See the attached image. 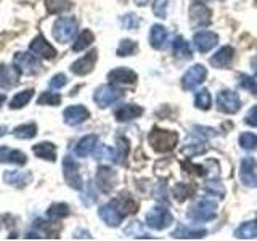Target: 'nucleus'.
I'll use <instances>...</instances> for the list:
<instances>
[{"mask_svg": "<svg viewBox=\"0 0 257 241\" xmlns=\"http://www.w3.org/2000/svg\"><path fill=\"white\" fill-rule=\"evenodd\" d=\"M148 142L153 150L158 153H167L175 148L179 142V135L172 131H163V129H153L148 135Z\"/></svg>", "mask_w": 257, "mask_h": 241, "instance_id": "obj_1", "label": "nucleus"}, {"mask_svg": "<svg viewBox=\"0 0 257 241\" xmlns=\"http://www.w3.org/2000/svg\"><path fill=\"white\" fill-rule=\"evenodd\" d=\"M77 29H79V23L74 16H63V18H58L53 24V37L56 42L66 44L76 36Z\"/></svg>", "mask_w": 257, "mask_h": 241, "instance_id": "obj_2", "label": "nucleus"}, {"mask_svg": "<svg viewBox=\"0 0 257 241\" xmlns=\"http://www.w3.org/2000/svg\"><path fill=\"white\" fill-rule=\"evenodd\" d=\"M215 209H217V204L212 199L203 198V199H198L196 203L188 209V217L191 220H196V222H207V220H212L215 217Z\"/></svg>", "mask_w": 257, "mask_h": 241, "instance_id": "obj_3", "label": "nucleus"}, {"mask_svg": "<svg viewBox=\"0 0 257 241\" xmlns=\"http://www.w3.org/2000/svg\"><path fill=\"white\" fill-rule=\"evenodd\" d=\"M15 68L20 71V74L24 76H36L42 71L39 60L34 55H29L26 52H18L15 55Z\"/></svg>", "mask_w": 257, "mask_h": 241, "instance_id": "obj_4", "label": "nucleus"}, {"mask_svg": "<svg viewBox=\"0 0 257 241\" xmlns=\"http://www.w3.org/2000/svg\"><path fill=\"white\" fill-rule=\"evenodd\" d=\"M124 92L114 85H101L95 90L93 100L100 108H108L122 98Z\"/></svg>", "mask_w": 257, "mask_h": 241, "instance_id": "obj_5", "label": "nucleus"}, {"mask_svg": "<svg viewBox=\"0 0 257 241\" xmlns=\"http://www.w3.org/2000/svg\"><path fill=\"white\" fill-rule=\"evenodd\" d=\"M63 172H64V180H66V183L71 188L82 190L84 183L79 172V164H77V161L69 155H66L63 159Z\"/></svg>", "mask_w": 257, "mask_h": 241, "instance_id": "obj_6", "label": "nucleus"}, {"mask_svg": "<svg viewBox=\"0 0 257 241\" xmlns=\"http://www.w3.org/2000/svg\"><path fill=\"white\" fill-rule=\"evenodd\" d=\"M172 222H174V217H172L171 212H169V209L164 207V206L153 207L151 211L147 214V223H148V227L155 228V230H164Z\"/></svg>", "mask_w": 257, "mask_h": 241, "instance_id": "obj_7", "label": "nucleus"}, {"mask_svg": "<svg viewBox=\"0 0 257 241\" xmlns=\"http://www.w3.org/2000/svg\"><path fill=\"white\" fill-rule=\"evenodd\" d=\"M217 106L222 112H227V114H235L241 108V100L238 93L233 90H220L217 95Z\"/></svg>", "mask_w": 257, "mask_h": 241, "instance_id": "obj_8", "label": "nucleus"}, {"mask_svg": "<svg viewBox=\"0 0 257 241\" xmlns=\"http://www.w3.org/2000/svg\"><path fill=\"white\" fill-rule=\"evenodd\" d=\"M206 76H207V69L203 64H195L182 77V87L185 90H193V88H196L199 84L204 82Z\"/></svg>", "mask_w": 257, "mask_h": 241, "instance_id": "obj_9", "label": "nucleus"}, {"mask_svg": "<svg viewBox=\"0 0 257 241\" xmlns=\"http://www.w3.org/2000/svg\"><path fill=\"white\" fill-rule=\"evenodd\" d=\"M212 12L204 4H193L190 7V21L195 28H206L212 21Z\"/></svg>", "mask_w": 257, "mask_h": 241, "instance_id": "obj_10", "label": "nucleus"}, {"mask_svg": "<svg viewBox=\"0 0 257 241\" xmlns=\"http://www.w3.org/2000/svg\"><path fill=\"white\" fill-rule=\"evenodd\" d=\"M257 161L254 158H243L239 164V179L246 187H257Z\"/></svg>", "mask_w": 257, "mask_h": 241, "instance_id": "obj_11", "label": "nucleus"}, {"mask_svg": "<svg viewBox=\"0 0 257 241\" xmlns=\"http://www.w3.org/2000/svg\"><path fill=\"white\" fill-rule=\"evenodd\" d=\"M96 58H98V52L93 50L88 52L87 55H84L82 58H79L77 61H74L71 64V72L76 76H87L90 74L95 68V63H96Z\"/></svg>", "mask_w": 257, "mask_h": 241, "instance_id": "obj_12", "label": "nucleus"}, {"mask_svg": "<svg viewBox=\"0 0 257 241\" xmlns=\"http://www.w3.org/2000/svg\"><path fill=\"white\" fill-rule=\"evenodd\" d=\"M95 180H96V185H98L101 191L109 193L117 183V174L112 171L111 167L101 166V167H98V171H96Z\"/></svg>", "mask_w": 257, "mask_h": 241, "instance_id": "obj_13", "label": "nucleus"}, {"mask_svg": "<svg viewBox=\"0 0 257 241\" xmlns=\"http://www.w3.org/2000/svg\"><path fill=\"white\" fill-rule=\"evenodd\" d=\"M63 116H64V123L68 126H79L90 117V112H88V109L84 104H72V106H68L64 109Z\"/></svg>", "mask_w": 257, "mask_h": 241, "instance_id": "obj_14", "label": "nucleus"}, {"mask_svg": "<svg viewBox=\"0 0 257 241\" xmlns=\"http://www.w3.org/2000/svg\"><path fill=\"white\" fill-rule=\"evenodd\" d=\"M98 215L104 223L109 225V227H119L120 222H122V219H124V214L114 206L112 201L108 204H103L98 209Z\"/></svg>", "mask_w": 257, "mask_h": 241, "instance_id": "obj_15", "label": "nucleus"}, {"mask_svg": "<svg viewBox=\"0 0 257 241\" xmlns=\"http://www.w3.org/2000/svg\"><path fill=\"white\" fill-rule=\"evenodd\" d=\"M217 42H219V36L211 31H201L193 37V44H195V47L201 53H207L209 50H212Z\"/></svg>", "mask_w": 257, "mask_h": 241, "instance_id": "obj_16", "label": "nucleus"}, {"mask_svg": "<svg viewBox=\"0 0 257 241\" xmlns=\"http://www.w3.org/2000/svg\"><path fill=\"white\" fill-rule=\"evenodd\" d=\"M29 50L32 53H36L37 56H40V58H45V60H52L56 56L55 47H52L50 44H48L44 36H37L34 40H32L31 45H29Z\"/></svg>", "mask_w": 257, "mask_h": 241, "instance_id": "obj_17", "label": "nucleus"}, {"mask_svg": "<svg viewBox=\"0 0 257 241\" xmlns=\"http://www.w3.org/2000/svg\"><path fill=\"white\" fill-rule=\"evenodd\" d=\"M4 182L16 188H24L32 182V174L23 171H7L4 174Z\"/></svg>", "mask_w": 257, "mask_h": 241, "instance_id": "obj_18", "label": "nucleus"}, {"mask_svg": "<svg viewBox=\"0 0 257 241\" xmlns=\"http://www.w3.org/2000/svg\"><path fill=\"white\" fill-rule=\"evenodd\" d=\"M0 163L24 166L28 163V156L20 150H13L8 147H0Z\"/></svg>", "mask_w": 257, "mask_h": 241, "instance_id": "obj_19", "label": "nucleus"}, {"mask_svg": "<svg viewBox=\"0 0 257 241\" xmlns=\"http://www.w3.org/2000/svg\"><path fill=\"white\" fill-rule=\"evenodd\" d=\"M20 82V71L15 66L0 64V87L12 88Z\"/></svg>", "mask_w": 257, "mask_h": 241, "instance_id": "obj_20", "label": "nucleus"}, {"mask_svg": "<svg viewBox=\"0 0 257 241\" xmlns=\"http://www.w3.org/2000/svg\"><path fill=\"white\" fill-rule=\"evenodd\" d=\"M108 79H109V82H112V84L131 85V84H135L137 74L132 69H128V68H116V69L109 71Z\"/></svg>", "mask_w": 257, "mask_h": 241, "instance_id": "obj_21", "label": "nucleus"}, {"mask_svg": "<svg viewBox=\"0 0 257 241\" xmlns=\"http://www.w3.org/2000/svg\"><path fill=\"white\" fill-rule=\"evenodd\" d=\"M96 143H98V137L96 135H85L77 142L74 153L79 158H87L88 155H92V153L95 151Z\"/></svg>", "mask_w": 257, "mask_h": 241, "instance_id": "obj_22", "label": "nucleus"}, {"mask_svg": "<svg viewBox=\"0 0 257 241\" xmlns=\"http://www.w3.org/2000/svg\"><path fill=\"white\" fill-rule=\"evenodd\" d=\"M142 114H143V108L137 106V104H122V106L117 108L114 112V116L119 123H127V120L140 117Z\"/></svg>", "mask_w": 257, "mask_h": 241, "instance_id": "obj_23", "label": "nucleus"}, {"mask_svg": "<svg viewBox=\"0 0 257 241\" xmlns=\"http://www.w3.org/2000/svg\"><path fill=\"white\" fill-rule=\"evenodd\" d=\"M233 56H235V50H233L231 47H222L220 50L211 58V64L214 68L223 69V68L230 66V63L233 61Z\"/></svg>", "mask_w": 257, "mask_h": 241, "instance_id": "obj_24", "label": "nucleus"}, {"mask_svg": "<svg viewBox=\"0 0 257 241\" xmlns=\"http://www.w3.org/2000/svg\"><path fill=\"white\" fill-rule=\"evenodd\" d=\"M32 151H34V155L40 159H45V161H53L56 159V147L50 142H40L37 145L32 147Z\"/></svg>", "mask_w": 257, "mask_h": 241, "instance_id": "obj_25", "label": "nucleus"}, {"mask_svg": "<svg viewBox=\"0 0 257 241\" xmlns=\"http://www.w3.org/2000/svg\"><path fill=\"white\" fill-rule=\"evenodd\" d=\"M167 40V31L161 24H155L150 32V44L153 48H163Z\"/></svg>", "mask_w": 257, "mask_h": 241, "instance_id": "obj_26", "label": "nucleus"}, {"mask_svg": "<svg viewBox=\"0 0 257 241\" xmlns=\"http://www.w3.org/2000/svg\"><path fill=\"white\" fill-rule=\"evenodd\" d=\"M112 203H114V206H116L124 215L137 212V207H139V204L135 203V199H134L132 196H128V195H120L117 199L112 201Z\"/></svg>", "mask_w": 257, "mask_h": 241, "instance_id": "obj_27", "label": "nucleus"}, {"mask_svg": "<svg viewBox=\"0 0 257 241\" xmlns=\"http://www.w3.org/2000/svg\"><path fill=\"white\" fill-rule=\"evenodd\" d=\"M206 235V230L204 228H187L185 225H179L174 231H172V238H182V239H187V238H203Z\"/></svg>", "mask_w": 257, "mask_h": 241, "instance_id": "obj_28", "label": "nucleus"}, {"mask_svg": "<svg viewBox=\"0 0 257 241\" xmlns=\"http://www.w3.org/2000/svg\"><path fill=\"white\" fill-rule=\"evenodd\" d=\"M13 135L16 137V139H20V140L34 139V137L37 135V126H36V123L21 124V126L13 129Z\"/></svg>", "mask_w": 257, "mask_h": 241, "instance_id": "obj_29", "label": "nucleus"}, {"mask_svg": "<svg viewBox=\"0 0 257 241\" xmlns=\"http://www.w3.org/2000/svg\"><path fill=\"white\" fill-rule=\"evenodd\" d=\"M172 48H174V55L179 56V58H191L193 53H191V48L188 45V42L185 40L182 36H177L174 39V44H172Z\"/></svg>", "mask_w": 257, "mask_h": 241, "instance_id": "obj_30", "label": "nucleus"}, {"mask_svg": "<svg viewBox=\"0 0 257 241\" xmlns=\"http://www.w3.org/2000/svg\"><path fill=\"white\" fill-rule=\"evenodd\" d=\"M93 40H95L93 32L88 31V29H84L79 34V37L76 39L74 45H72V52H82V50H85L87 47H90L93 44Z\"/></svg>", "mask_w": 257, "mask_h": 241, "instance_id": "obj_31", "label": "nucleus"}, {"mask_svg": "<svg viewBox=\"0 0 257 241\" xmlns=\"http://www.w3.org/2000/svg\"><path fill=\"white\" fill-rule=\"evenodd\" d=\"M235 236L241 239H252L257 236V223L255 222H244L235 230Z\"/></svg>", "mask_w": 257, "mask_h": 241, "instance_id": "obj_32", "label": "nucleus"}, {"mask_svg": "<svg viewBox=\"0 0 257 241\" xmlns=\"http://www.w3.org/2000/svg\"><path fill=\"white\" fill-rule=\"evenodd\" d=\"M47 215L52 220H63L69 215V206L66 203H55L47 211Z\"/></svg>", "mask_w": 257, "mask_h": 241, "instance_id": "obj_33", "label": "nucleus"}, {"mask_svg": "<svg viewBox=\"0 0 257 241\" xmlns=\"http://www.w3.org/2000/svg\"><path fill=\"white\" fill-rule=\"evenodd\" d=\"M32 95H34V88H26V90L16 93L13 96V100L10 101V108L12 109H20L23 106H26V104L31 101Z\"/></svg>", "mask_w": 257, "mask_h": 241, "instance_id": "obj_34", "label": "nucleus"}, {"mask_svg": "<svg viewBox=\"0 0 257 241\" xmlns=\"http://www.w3.org/2000/svg\"><path fill=\"white\" fill-rule=\"evenodd\" d=\"M45 7H47V12L50 15H60V13L68 12L72 7V4L69 0H45Z\"/></svg>", "mask_w": 257, "mask_h": 241, "instance_id": "obj_35", "label": "nucleus"}, {"mask_svg": "<svg viewBox=\"0 0 257 241\" xmlns=\"http://www.w3.org/2000/svg\"><path fill=\"white\" fill-rule=\"evenodd\" d=\"M128 155V142L124 137H119L117 139V147L114 150V163L124 166L125 164V159Z\"/></svg>", "mask_w": 257, "mask_h": 241, "instance_id": "obj_36", "label": "nucleus"}, {"mask_svg": "<svg viewBox=\"0 0 257 241\" xmlns=\"http://www.w3.org/2000/svg\"><path fill=\"white\" fill-rule=\"evenodd\" d=\"M137 48H139L137 42H134L131 39H124V40H120L116 53H117V56H131L137 52Z\"/></svg>", "mask_w": 257, "mask_h": 241, "instance_id": "obj_37", "label": "nucleus"}, {"mask_svg": "<svg viewBox=\"0 0 257 241\" xmlns=\"http://www.w3.org/2000/svg\"><path fill=\"white\" fill-rule=\"evenodd\" d=\"M195 104H196V108L204 109V111L211 108V104H212V96H211V93H209V90H206V88H203V90H199V92L196 93Z\"/></svg>", "mask_w": 257, "mask_h": 241, "instance_id": "obj_38", "label": "nucleus"}, {"mask_svg": "<svg viewBox=\"0 0 257 241\" xmlns=\"http://www.w3.org/2000/svg\"><path fill=\"white\" fill-rule=\"evenodd\" d=\"M60 103H61V96L58 93H52V92H44L37 98V104H42V106H55V104H60Z\"/></svg>", "mask_w": 257, "mask_h": 241, "instance_id": "obj_39", "label": "nucleus"}, {"mask_svg": "<svg viewBox=\"0 0 257 241\" xmlns=\"http://www.w3.org/2000/svg\"><path fill=\"white\" fill-rule=\"evenodd\" d=\"M239 145L244 150H257V135L251 132H244L239 137Z\"/></svg>", "mask_w": 257, "mask_h": 241, "instance_id": "obj_40", "label": "nucleus"}, {"mask_svg": "<svg viewBox=\"0 0 257 241\" xmlns=\"http://www.w3.org/2000/svg\"><path fill=\"white\" fill-rule=\"evenodd\" d=\"M125 235L127 236H134V238H150V235L143 230L140 222H132L128 227L125 228Z\"/></svg>", "mask_w": 257, "mask_h": 241, "instance_id": "obj_41", "label": "nucleus"}, {"mask_svg": "<svg viewBox=\"0 0 257 241\" xmlns=\"http://www.w3.org/2000/svg\"><path fill=\"white\" fill-rule=\"evenodd\" d=\"M206 151V145L201 142H187V145L183 147V153L188 156H195V155H201V153Z\"/></svg>", "mask_w": 257, "mask_h": 241, "instance_id": "obj_42", "label": "nucleus"}, {"mask_svg": "<svg viewBox=\"0 0 257 241\" xmlns=\"http://www.w3.org/2000/svg\"><path fill=\"white\" fill-rule=\"evenodd\" d=\"M193 191H195V188H190L187 183H179L174 188V195L177 196V199H179V201H183V199L190 198V195Z\"/></svg>", "mask_w": 257, "mask_h": 241, "instance_id": "obj_43", "label": "nucleus"}, {"mask_svg": "<svg viewBox=\"0 0 257 241\" xmlns=\"http://www.w3.org/2000/svg\"><path fill=\"white\" fill-rule=\"evenodd\" d=\"M120 23H122V26L128 31H134L140 26V20L137 15H125L122 16V20H120Z\"/></svg>", "mask_w": 257, "mask_h": 241, "instance_id": "obj_44", "label": "nucleus"}, {"mask_svg": "<svg viewBox=\"0 0 257 241\" xmlns=\"http://www.w3.org/2000/svg\"><path fill=\"white\" fill-rule=\"evenodd\" d=\"M167 4L169 0H155L153 2V12L158 18H166L167 16Z\"/></svg>", "mask_w": 257, "mask_h": 241, "instance_id": "obj_45", "label": "nucleus"}, {"mask_svg": "<svg viewBox=\"0 0 257 241\" xmlns=\"http://www.w3.org/2000/svg\"><path fill=\"white\" fill-rule=\"evenodd\" d=\"M239 79H241V85H243L246 90H249L251 93L257 95V82H255L252 77H249L246 74H241Z\"/></svg>", "mask_w": 257, "mask_h": 241, "instance_id": "obj_46", "label": "nucleus"}, {"mask_svg": "<svg viewBox=\"0 0 257 241\" xmlns=\"http://www.w3.org/2000/svg\"><path fill=\"white\" fill-rule=\"evenodd\" d=\"M96 159H108V161H114V150H111L108 147H100L98 151L95 153Z\"/></svg>", "mask_w": 257, "mask_h": 241, "instance_id": "obj_47", "label": "nucleus"}, {"mask_svg": "<svg viewBox=\"0 0 257 241\" xmlns=\"http://www.w3.org/2000/svg\"><path fill=\"white\" fill-rule=\"evenodd\" d=\"M68 84V77L64 76V74H55L53 77H52V80H50V87L52 88H55V90H58V88H61V87H64Z\"/></svg>", "mask_w": 257, "mask_h": 241, "instance_id": "obj_48", "label": "nucleus"}, {"mask_svg": "<svg viewBox=\"0 0 257 241\" xmlns=\"http://www.w3.org/2000/svg\"><path fill=\"white\" fill-rule=\"evenodd\" d=\"M82 201H84L85 206H90V204H93L95 201H96V195H95V191H93V183L92 182L87 187V193L82 196Z\"/></svg>", "mask_w": 257, "mask_h": 241, "instance_id": "obj_49", "label": "nucleus"}, {"mask_svg": "<svg viewBox=\"0 0 257 241\" xmlns=\"http://www.w3.org/2000/svg\"><path fill=\"white\" fill-rule=\"evenodd\" d=\"M246 124L247 126H252V127H257V104L252 108V109H249L247 112V116H246Z\"/></svg>", "mask_w": 257, "mask_h": 241, "instance_id": "obj_50", "label": "nucleus"}, {"mask_svg": "<svg viewBox=\"0 0 257 241\" xmlns=\"http://www.w3.org/2000/svg\"><path fill=\"white\" fill-rule=\"evenodd\" d=\"M207 191H211V193H215V191H219L220 193V196H223V188L220 187L219 183H214V182H209V185H207Z\"/></svg>", "mask_w": 257, "mask_h": 241, "instance_id": "obj_51", "label": "nucleus"}, {"mask_svg": "<svg viewBox=\"0 0 257 241\" xmlns=\"http://www.w3.org/2000/svg\"><path fill=\"white\" fill-rule=\"evenodd\" d=\"M135 4H137V5H140V7H143V5H147V4H148V0H135Z\"/></svg>", "mask_w": 257, "mask_h": 241, "instance_id": "obj_52", "label": "nucleus"}, {"mask_svg": "<svg viewBox=\"0 0 257 241\" xmlns=\"http://www.w3.org/2000/svg\"><path fill=\"white\" fill-rule=\"evenodd\" d=\"M7 134V127L5 126H0V137H4Z\"/></svg>", "mask_w": 257, "mask_h": 241, "instance_id": "obj_53", "label": "nucleus"}, {"mask_svg": "<svg viewBox=\"0 0 257 241\" xmlns=\"http://www.w3.org/2000/svg\"><path fill=\"white\" fill-rule=\"evenodd\" d=\"M7 100V96H5V93H0V104H2L4 101Z\"/></svg>", "mask_w": 257, "mask_h": 241, "instance_id": "obj_54", "label": "nucleus"}, {"mask_svg": "<svg viewBox=\"0 0 257 241\" xmlns=\"http://www.w3.org/2000/svg\"><path fill=\"white\" fill-rule=\"evenodd\" d=\"M252 64H254V71H255V76H257V58H254Z\"/></svg>", "mask_w": 257, "mask_h": 241, "instance_id": "obj_55", "label": "nucleus"}]
</instances>
